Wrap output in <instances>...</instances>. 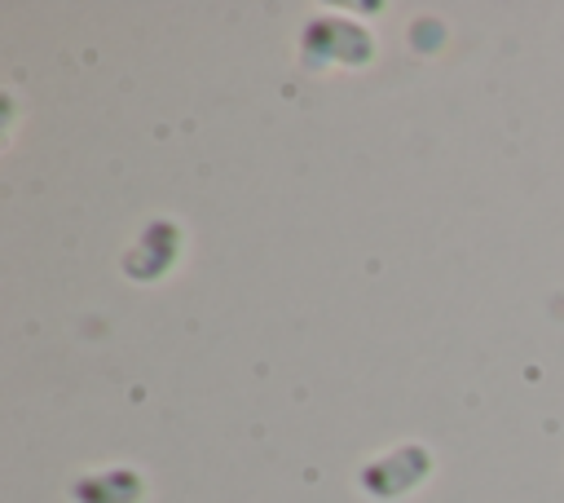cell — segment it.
Returning a JSON list of instances; mask_svg holds the SVG:
<instances>
[]
</instances>
